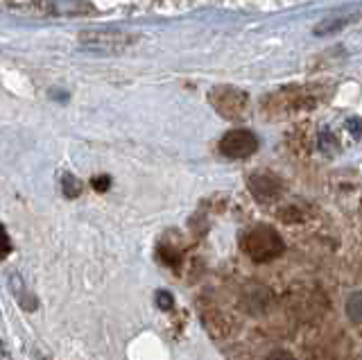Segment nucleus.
<instances>
[{"label":"nucleus","mask_w":362,"mask_h":360,"mask_svg":"<svg viewBox=\"0 0 362 360\" xmlns=\"http://www.w3.org/2000/svg\"><path fill=\"white\" fill-rule=\"evenodd\" d=\"M258 150V139L247 129H231L220 141V152L226 159H247Z\"/></svg>","instance_id":"nucleus-4"},{"label":"nucleus","mask_w":362,"mask_h":360,"mask_svg":"<svg viewBox=\"0 0 362 360\" xmlns=\"http://www.w3.org/2000/svg\"><path fill=\"white\" fill-rule=\"evenodd\" d=\"M139 41L136 35L120 30H88L79 35V43L90 50H124Z\"/></svg>","instance_id":"nucleus-3"},{"label":"nucleus","mask_w":362,"mask_h":360,"mask_svg":"<svg viewBox=\"0 0 362 360\" xmlns=\"http://www.w3.org/2000/svg\"><path fill=\"white\" fill-rule=\"evenodd\" d=\"M156 306L161 308V310H173V308H175V299H173V295H170L168 290H158V292H156Z\"/></svg>","instance_id":"nucleus-8"},{"label":"nucleus","mask_w":362,"mask_h":360,"mask_svg":"<svg viewBox=\"0 0 362 360\" xmlns=\"http://www.w3.org/2000/svg\"><path fill=\"white\" fill-rule=\"evenodd\" d=\"M249 190H252V195L258 199V202H272L274 197L281 195L283 190V182L274 175V173H265V170H258L249 177L247 182Z\"/></svg>","instance_id":"nucleus-5"},{"label":"nucleus","mask_w":362,"mask_h":360,"mask_svg":"<svg viewBox=\"0 0 362 360\" xmlns=\"http://www.w3.org/2000/svg\"><path fill=\"white\" fill-rule=\"evenodd\" d=\"M269 107H281V111H292V109H305L315 105V98L308 95L305 88H288V91L276 93L272 100H267Z\"/></svg>","instance_id":"nucleus-6"},{"label":"nucleus","mask_w":362,"mask_h":360,"mask_svg":"<svg viewBox=\"0 0 362 360\" xmlns=\"http://www.w3.org/2000/svg\"><path fill=\"white\" fill-rule=\"evenodd\" d=\"M346 315L356 324H362V290L354 292V295L346 299Z\"/></svg>","instance_id":"nucleus-7"},{"label":"nucleus","mask_w":362,"mask_h":360,"mask_svg":"<svg viewBox=\"0 0 362 360\" xmlns=\"http://www.w3.org/2000/svg\"><path fill=\"white\" fill-rule=\"evenodd\" d=\"M267 360H297L290 352H286V349H276V352H272L267 356Z\"/></svg>","instance_id":"nucleus-9"},{"label":"nucleus","mask_w":362,"mask_h":360,"mask_svg":"<svg viewBox=\"0 0 362 360\" xmlns=\"http://www.w3.org/2000/svg\"><path fill=\"white\" fill-rule=\"evenodd\" d=\"M209 100L213 109L218 111L220 116L224 118H240L245 111H247V105H249V98L245 91H240V88L235 86H218L213 88V91L209 93Z\"/></svg>","instance_id":"nucleus-2"},{"label":"nucleus","mask_w":362,"mask_h":360,"mask_svg":"<svg viewBox=\"0 0 362 360\" xmlns=\"http://www.w3.org/2000/svg\"><path fill=\"white\" fill-rule=\"evenodd\" d=\"M7 254H9V236L3 229V256H7Z\"/></svg>","instance_id":"nucleus-10"},{"label":"nucleus","mask_w":362,"mask_h":360,"mask_svg":"<svg viewBox=\"0 0 362 360\" xmlns=\"http://www.w3.org/2000/svg\"><path fill=\"white\" fill-rule=\"evenodd\" d=\"M240 247L252 261H258V263L272 261V258L283 254L281 236L272 227H265V224H258V227L247 229L240 238Z\"/></svg>","instance_id":"nucleus-1"}]
</instances>
